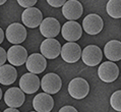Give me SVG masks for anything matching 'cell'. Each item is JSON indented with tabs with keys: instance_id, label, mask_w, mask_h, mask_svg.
Returning a JSON list of instances; mask_svg holds the SVG:
<instances>
[{
	"instance_id": "6da1fadb",
	"label": "cell",
	"mask_w": 121,
	"mask_h": 112,
	"mask_svg": "<svg viewBox=\"0 0 121 112\" xmlns=\"http://www.w3.org/2000/svg\"><path fill=\"white\" fill-rule=\"evenodd\" d=\"M68 93L73 99L82 100L90 93V85L82 77H75L68 84Z\"/></svg>"
},
{
	"instance_id": "7a4b0ae2",
	"label": "cell",
	"mask_w": 121,
	"mask_h": 112,
	"mask_svg": "<svg viewBox=\"0 0 121 112\" xmlns=\"http://www.w3.org/2000/svg\"><path fill=\"white\" fill-rule=\"evenodd\" d=\"M26 30L25 26L18 22H12L10 23L7 29L5 31V36L6 39L8 40L9 43L18 45L22 43L26 39Z\"/></svg>"
},
{
	"instance_id": "3957f363",
	"label": "cell",
	"mask_w": 121,
	"mask_h": 112,
	"mask_svg": "<svg viewBox=\"0 0 121 112\" xmlns=\"http://www.w3.org/2000/svg\"><path fill=\"white\" fill-rule=\"evenodd\" d=\"M62 87V81L57 73L49 72L45 74L41 80V88L44 93L49 95L57 94Z\"/></svg>"
},
{
	"instance_id": "277c9868",
	"label": "cell",
	"mask_w": 121,
	"mask_h": 112,
	"mask_svg": "<svg viewBox=\"0 0 121 112\" xmlns=\"http://www.w3.org/2000/svg\"><path fill=\"white\" fill-rule=\"evenodd\" d=\"M60 55L66 63H75L80 59L82 48L75 42H68L61 46Z\"/></svg>"
},
{
	"instance_id": "5b68a950",
	"label": "cell",
	"mask_w": 121,
	"mask_h": 112,
	"mask_svg": "<svg viewBox=\"0 0 121 112\" xmlns=\"http://www.w3.org/2000/svg\"><path fill=\"white\" fill-rule=\"evenodd\" d=\"M98 76L104 83H113L119 76V68L112 61H105L99 66Z\"/></svg>"
},
{
	"instance_id": "8992f818",
	"label": "cell",
	"mask_w": 121,
	"mask_h": 112,
	"mask_svg": "<svg viewBox=\"0 0 121 112\" xmlns=\"http://www.w3.org/2000/svg\"><path fill=\"white\" fill-rule=\"evenodd\" d=\"M104 28L102 18L96 13H90L82 20V29L89 35H98Z\"/></svg>"
},
{
	"instance_id": "52a82bcc",
	"label": "cell",
	"mask_w": 121,
	"mask_h": 112,
	"mask_svg": "<svg viewBox=\"0 0 121 112\" xmlns=\"http://www.w3.org/2000/svg\"><path fill=\"white\" fill-rule=\"evenodd\" d=\"M80 57L88 66H96L102 61L103 52L97 45H89L82 50Z\"/></svg>"
},
{
	"instance_id": "ba28073f",
	"label": "cell",
	"mask_w": 121,
	"mask_h": 112,
	"mask_svg": "<svg viewBox=\"0 0 121 112\" xmlns=\"http://www.w3.org/2000/svg\"><path fill=\"white\" fill-rule=\"evenodd\" d=\"M7 60L12 66H21L25 64L28 59V51L21 45H13L8 49Z\"/></svg>"
},
{
	"instance_id": "9c48e42d",
	"label": "cell",
	"mask_w": 121,
	"mask_h": 112,
	"mask_svg": "<svg viewBox=\"0 0 121 112\" xmlns=\"http://www.w3.org/2000/svg\"><path fill=\"white\" fill-rule=\"evenodd\" d=\"M41 81L37 74L31 72L22 74L19 80V89L25 94H34L40 89Z\"/></svg>"
},
{
	"instance_id": "30bf717a",
	"label": "cell",
	"mask_w": 121,
	"mask_h": 112,
	"mask_svg": "<svg viewBox=\"0 0 121 112\" xmlns=\"http://www.w3.org/2000/svg\"><path fill=\"white\" fill-rule=\"evenodd\" d=\"M40 27L41 35L44 36L47 39H54L58 36V34L61 31L59 22L54 18H46L42 20Z\"/></svg>"
},
{
	"instance_id": "8fae6325",
	"label": "cell",
	"mask_w": 121,
	"mask_h": 112,
	"mask_svg": "<svg viewBox=\"0 0 121 112\" xmlns=\"http://www.w3.org/2000/svg\"><path fill=\"white\" fill-rule=\"evenodd\" d=\"M4 102L9 108H16L22 106L25 103L26 96L25 93L19 89V88L13 87L9 88V89L5 92L4 94Z\"/></svg>"
},
{
	"instance_id": "7c38bea8",
	"label": "cell",
	"mask_w": 121,
	"mask_h": 112,
	"mask_svg": "<svg viewBox=\"0 0 121 112\" xmlns=\"http://www.w3.org/2000/svg\"><path fill=\"white\" fill-rule=\"evenodd\" d=\"M83 7L82 3L77 0H69L66 1L62 6V14L69 22H75L82 15Z\"/></svg>"
},
{
	"instance_id": "4fadbf2b",
	"label": "cell",
	"mask_w": 121,
	"mask_h": 112,
	"mask_svg": "<svg viewBox=\"0 0 121 112\" xmlns=\"http://www.w3.org/2000/svg\"><path fill=\"white\" fill-rule=\"evenodd\" d=\"M61 34L63 39L68 42H75L82 36V26L76 22H67L61 28Z\"/></svg>"
},
{
	"instance_id": "5bb4252c",
	"label": "cell",
	"mask_w": 121,
	"mask_h": 112,
	"mask_svg": "<svg viewBox=\"0 0 121 112\" xmlns=\"http://www.w3.org/2000/svg\"><path fill=\"white\" fill-rule=\"evenodd\" d=\"M43 20V13L37 7L26 8L22 13V22L28 28L35 29L41 25Z\"/></svg>"
},
{
	"instance_id": "9a60e30c",
	"label": "cell",
	"mask_w": 121,
	"mask_h": 112,
	"mask_svg": "<svg viewBox=\"0 0 121 112\" xmlns=\"http://www.w3.org/2000/svg\"><path fill=\"white\" fill-rule=\"evenodd\" d=\"M41 54L47 59H55L60 55L61 45L56 39H45L40 46Z\"/></svg>"
},
{
	"instance_id": "2e32d148",
	"label": "cell",
	"mask_w": 121,
	"mask_h": 112,
	"mask_svg": "<svg viewBox=\"0 0 121 112\" xmlns=\"http://www.w3.org/2000/svg\"><path fill=\"white\" fill-rule=\"evenodd\" d=\"M26 69L31 73L39 74L46 69L47 60L42 54L33 53L28 57V59H26Z\"/></svg>"
},
{
	"instance_id": "e0dca14e",
	"label": "cell",
	"mask_w": 121,
	"mask_h": 112,
	"mask_svg": "<svg viewBox=\"0 0 121 112\" xmlns=\"http://www.w3.org/2000/svg\"><path fill=\"white\" fill-rule=\"evenodd\" d=\"M33 107L37 112H50L54 107V100L47 93H40L33 100Z\"/></svg>"
},
{
	"instance_id": "ac0fdd59",
	"label": "cell",
	"mask_w": 121,
	"mask_h": 112,
	"mask_svg": "<svg viewBox=\"0 0 121 112\" xmlns=\"http://www.w3.org/2000/svg\"><path fill=\"white\" fill-rule=\"evenodd\" d=\"M104 55L110 61L115 62L121 59V43L118 40H111L104 47Z\"/></svg>"
},
{
	"instance_id": "d6986e66",
	"label": "cell",
	"mask_w": 121,
	"mask_h": 112,
	"mask_svg": "<svg viewBox=\"0 0 121 112\" xmlns=\"http://www.w3.org/2000/svg\"><path fill=\"white\" fill-rule=\"evenodd\" d=\"M17 77V70L14 68V66L10 64H4L0 66V84L8 86L13 84Z\"/></svg>"
},
{
	"instance_id": "ffe728a7",
	"label": "cell",
	"mask_w": 121,
	"mask_h": 112,
	"mask_svg": "<svg viewBox=\"0 0 121 112\" xmlns=\"http://www.w3.org/2000/svg\"><path fill=\"white\" fill-rule=\"evenodd\" d=\"M107 13L113 18H121V1L120 0H110L106 5Z\"/></svg>"
},
{
	"instance_id": "44dd1931",
	"label": "cell",
	"mask_w": 121,
	"mask_h": 112,
	"mask_svg": "<svg viewBox=\"0 0 121 112\" xmlns=\"http://www.w3.org/2000/svg\"><path fill=\"white\" fill-rule=\"evenodd\" d=\"M110 104L114 110L117 112L121 111V91L118 90L115 93L112 94V96L110 98Z\"/></svg>"
},
{
	"instance_id": "7402d4cb",
	"label": "cell",
	"mask_w": 121,
	"mask_h": 112,
	"mask_svg": "<svg viewBox=\"0 0 121 112\" xmlns=\"http://www.w3.org/2000/svg\"><path fill=\"white\" fill-rule=\"evenodd\" d=\"M17 3L23 8H31L37 3V0H18Z\"/></svg>"
},
{
	"instance_id": "603a6c76",
	"label": "cell",
	"mask_w": 121,
	"mask_h": 112,
	"mask_svg": "<svg viewBox=\"0 0 121 112\" xmlns=\"http://www.w3.org/2000/svg\"><path fill=\"white\" fill-rule=\"evenodd\" d=\"M65 0H48L47 3H48L49 5H51L52 7H56L58 8L60 6H63L65 4Z\"/></svg>"
},
{
	"instance_id": "cb8c5ba5",
	"label": "cell",
	"mask_w": 121,
	"mask_h": 112,
	"mask_svg": "<svg viewBox=\"0 0 121 112\" xmlns=\"http://www.w3.org/2000/svg\"><path fill=\"white\" fill-rule=\"evenodd\" d=\"M6 60H7V53L2 47H0V66L4 65Z\"/></svg>"
},
{
	"instance_id": "d4e9b609",
	"label": "cell",
	"mask_w": 121,
	"mask_h": 112,
	"mask_svg": "<svg viewBox=\"0 0 121 112\" xmlns=\"http://www.w3.org/2000/svg\"><path fill=\"white\" fill-rule=\"evenodd\" d=\"M58 112H77V110H76V108H74L73 106L66 105V106H63L60 108Z\"/></svg>"
},
{
	"instance_id": "484cf974",
	"label": "cell",
	"mask_w": 121,
	"mask_h": 112,
	"mask_svg": "<svg viewBox=\"0 0 121 112\" xmlns=\"http://www.w3.org/2000/svg\"><path fill=\"white\" fill-rule=\"evenodd\" d=\"M3 40H4V32H3V30L0 28V44L3 42Z\"/></svg>"
},
{
	"instance_id": "4316f807",
	"label": "cell",
	"mask_w": 121,
	"mask_h": 112,
	"mask_svg": "<svg viewBox=\"0 0 121 112\" xmlns=\"http://www.w3.org/2000/svg\"><path fill=\"white\" fill-rule=\"evenodd\" d=\"M3 112H19L17 109H16V108H7V109H5L4 111Z\"/></svg>"
},
{
	"instance_id": "83f0119b",
	"label": "cell",
	"mask_w": 121,
	"mask_h": 112,
	"mask_svg": "<svg viewBox=\"0 0 121 112\" xmlns=\"http://www.w3.org/2000/svg\"><path fill=\"white\" fill-rule=\"evenodd\" d=\"M6 1H5V0H0V5H3V4H4V3H5Z\"/></svg>"
},
{
	"instance_id": "f1b7e54d",
	"label": "cell",
	"mask_w": 121,
	"mask_h": 112,
	"mask_svg": "<svg viewBox=\"0 0 121 112\" xmlns=\"http://www.w3.org/2000/svg\"><path fill=\"white\" fill-rule=\"evenodd\" d=\"M2 90H1V88H0V100H1V98H2Z\"/></svg>"
},
{
	"instance_id": "f546056e",
	"label": "cell",
	"mask_w": 121,
	"mask_h": 112,
	"mask_svg": "<svg viewBox=\"0 0 121 112\" xmlns=\"http://www.w3.org/2000/svg\"><path fill=\"white\" fill-rule=\"evenodd\" d=\"M31 112H37V111H31Z\"/></svg>"
}]
</instances>
